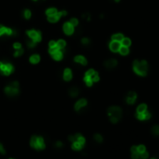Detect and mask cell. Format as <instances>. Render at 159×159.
I'll return each instance as SVG.
<instances>
[{"instance_id": "1", "label": "cell", "mask_w": 159, "mask_h": 159, "mask_svg": "<svg viewBox=\"0 0 159 159\" xmlns=\"http://www.w3.org/2000/svg\"><path fill=\"white\" fill-rule=\"evenodd\" d=\"M133 70L138 76H146L148 72V63L147 61L136 60L133 63Z\"/></svg>"}, {"instance_id": "2", "label": "cell", "mask_w": 159, "mask_h": 159, "mask_svg": "<svg viewBox=\"0 0 159 159\" xmlns=\"http://www.w3.org/2000/svg\"><path fill=\"white\" fill-rule=\"evenodd\" d=\"M108 115L110 117L111 123L116 124V123L121 119L122 117V110L121 108L117 106H112L108 109Z\"/></svg>"}, {"instance_id": "3", "label": "cell", "mask_w": 159, "mask_h": 159, "mask_svg": "<svg viewBox=\"0 0 159 159\" xmlns=\"http://www.w3.org/2000/svg\"><path fill=\"white\" fill-rule=\"evenodd\" d=\"M30 146L36 150H43L46 147L44 138L40 136H33L30 140Z\"/></svg>"}, {"instance_id": "4", "label": "cell", "mask_w": 159, "mask_h": 159, "mask_svg": "<svg viewBox=\"0 0 159 159\" xmlns=\"http://www.w3.org/2000/svg\"><path fill=\"white\" fill-rule=\"evenodd\" d=\"M5 93L9 96H14L19 94V83L17 81H13L9 86L5 88Z\"/></svg>"}, {"instance_id": "5", "label": "cell", "mask_w": 159, "mask_h": 159, "mask_svg": "<svg viewBox=\"0 0 159 159\" xmlns=\"http://www.w3.org/2000/svg\"><path fill=\"white\" fill-rule=\"evenodd\" d=\"M14 70V68L11 64H4L0 61V71L5 75V76H9L11 75Z\"/></svg>"}, {"instance_id": "6", "label": "cell", "mask_w": 159, "mask_h": 159, "mask_svg": "<svg viewBox=\"0 0 159 159\" xmlns=\"http://www.w3.org/2000/svg\"><path fill=\"white\" fill-rule=\"evenodd\" d=\"M28 38L30 39H32L33 41H35L36 43L39 42L40 40H41V34H40V32L37 31V30H28V31L26 32Z\"/></svg>"}, {"instance_id": "7", "label": "cell", "mask_w": 159, "mask_h": 159, "mask_svg": "<svg viewBox=\"0 0 159 159\" xmlns=\"http://www.w3.org/2000/svg\"><path fill=\"white\" fill-rule=\"evenodd\" d=\"M68 140L71 141V142H73V141H78L80 143H81L83 145H85V138L80 134V133H77V134L75 135H71L68 137Z\"/></svg>"}, {"instance_id": "8", "label": "cell", "mask_w": 159, "mask_h": 159, "mask_svg": "<svg viewBox=\"0 0 159 159\" xmlns=\"http://www.w3.org/2000/svg\"><path fill=\"white\" fill-rule=\"evenodd\" d=\"M84 77H87V78H89L90 80H92V81H93V83H96V81H99L98 73L96 72L94 69H90V70L87 71V72L85 73Z\"/></svg>"}, {"instance_id": "9", "label": "cell", "mask_w": 159, "mask_h": 159, "mask_svg": "<svg viewBox=\"0 0 159 159\" xmlns=\"http://www.w3.org/2000/svg\"><path fill=\"white\" fill-rule=\"evenodd\" d=\"M3 35L13 36V35H16V31H14V30H12L11 28L5 27L3 25H0V37Z\"/></svg>"}, {"instance_id": "10", "label": "cell", "mask_w": 159, "mask_h": 159, "mask_svg": "<svg viewBox=\"0 0 159 159\" xmlns=\"http://www.w3.org/2000/svg\"><path fill=\"white\" fill-rule=\"evenodd\" d=\"M126 103L127 104H129V105H132V104H134L135 103V101L137 100V94L135 93V92H129V93L127 94L126 96Z\"/></svg>"}, {"instance_id": "11", "label": "cell", "mask_w": 159, "mask_h": 159, "mask_svg": "<svg viewBox=\"0 0 159 159\" xmlns=\"http://www.w3.org/2000/svg\"><path fill=\"white\" fill-rule=\"evenodd\" d=\"M63 30H64V32H65L66 35H71V34H73V32H74V26L69 22L66 23L63 25Z\"/></svg>"}, {"instance_id": "12", "label": "cell", "mask_w": 159, "mask_h": 159, "mask_svg": "<svg viewBox=\"0 0 159 159\" xmlns=\"http://www.w3.org/2000/svg\"><path fill=\"white\" fill-rule=\"evenodd\" d=\"M152 114L149 112L148 111H146L145 112H143V113H137L136 112V117L137 119H138L140 121H145V120H149L151 118Z\"/></svg>"}, {"instance_id": "13", "label": "cell", "mask_w": 159, "mask_h": 159, "mask_svg": "<svg viewBox=\"0 0 159 159\" xmlns=\"http://www.w3.org/2000/svg\"><path fill=\"white\" fill-rule=\"evenodd\" d=\"M87 105V100L84 99V98H81L80 100H78L76 102V104H75V110L78 111H80L81 109H83V108H84L85 106Z\"/></svg>"}, {"instance_id": "14", "label": "cell", "mask_w": 159, "mask_h": 159, "mask_svg": "<svg viewBox=\"0 0 159 159\" xmlns=\"http://www.w3.org/2000/svg\"><path fill=\"white\" fill-rule=\"evenodd\" d=\"M104 66H105V68L108 69H112L117 66V61L115 59H109L104 63Z\"/></svg>"}, {"instance_id": "15", "label": "cell", "mask_w": 159, "mask_h": 159, "mask_svg": "<svg viewBox=\"0 0 159 159\" xmlns=\"http://www.w3.org/2000/svg\"><path fill=\"white\" fill-rule=\"evenodd\" d=\"M120 47H121V42L112 40V41L110 43V49H111V52H113V53H117L118 51H119Z\"/></svg>"}, {"instance_id": "16", "label": "cell", "mask_w": 159, "mask_h": 159, "mask_svg": "<svg viewBox=\"0 0 159 159\" xmlns=\"http://www.w3.org/2000/svg\"><path fill=\"white\" fill-rule=\"evenodd\" d=\"M74 60H75L76 63H79V64L83 65V66L87 65V60H86L85 57H83V55H77L76 57L74 58Z\"/></svg>"}, {"instance_id": "17", "label": "cell", "mask_w": 159, "mask_h": 159, "mask_svg": "<svg viewBox=\"0 0 159 159\" xmlns=\"http://www.w3.org/2000/svg\"><path fill=\"white\" fill-rule=\"evenodd\" d=\"M60 17H61V13L57 12L54 15H51V16H48V21L50 23H56L60 19Z\"/></svg>"}, {"instance_id": "18", "label": "cell", "mask_w": 159, "mask_h": 159, "mask_svg": "<svg viewBox=\"0 0 159 159\" xmlns=\"http://www.w3.org/2000/svg\"><path fill=\"white\" fill-rule=\"evenodd\" d=\"M71 79H72V72H71V70L69 68H66L64 71V80L68 81Z\"/></svg>"}, {"instance_id": "19", "label": "cell", "mask_w": 159, "mask_h": 159, "mask_svg": "<svg viewBox=\"0 0 159 159\" xmlns=\"http://www.w3.org/2000/svg\"><path fill=\"white\" fill-rule=\"evenodd\" d=\"M84 145H83L81 143L78 142V141H73L72 144H71V148H72V150L74 151H81V149L83 148Z\"/></svg>"}, {"instance_id": "20", "label": "cell", "mask_w": 159, "mask_h": 159, "mask_svg": "<svg viewBox=\"0 0 159 159\" xmlns=\"http://www.w3.org/2000/svg\"><path fill=\"white\" fill-rule=\"evenodd\" d=\"M52 56L53 57V59L56 60V61L62 60V58H63V53L61 52V50H58V51H56L54 53H53Z\"/></svg>"}, {"instance_id": "21", "label": "cell", "mask_w": 159, "mask_h": 159, "mask_svg": "<svg viewBox=\"0 0 159 159\" xmlns=\"http://www.w3.org/2000/svg\"><path fill=\"white\" fill-rule=\"evenodd\" d=\"M124 35L123 34H120V33H118V34H114L113 36L111 37V39L112 40H114V41H118V42H121L123 39H124Z\"/></svg>"}, {"instance_id": "22", "label": "cell", "mask_w": 159, "mask_h": 159, "mask_svg": "<svg viewBox=\"0 0 159 159\" xmlns=\"http://www.w3.org/2000/svg\"><path fill=\"white\" fill-rule=\"evenodd\" d=\"M147 111V105L146 104H140L137 108V113H143Z\"/></svg>"}, {"instance_id": "23", "label": "cell", "mask_w": 159, "mask_h": 159, "mask_svg": "<svg viewBox=\"0 0 159 159\" xmlns=\"http://www.w3.org/2000/svg\"><path fill=\"white\" fill-rule=\"evenodd\" d=\"M68 93H69L70 96L75 97V96H77L79 95L80 91H79L78 88H77V87H72V88H70V90L68 91Z\"/></svg>"}, {"instance_id": "24", "label": "cell", "mask_w": 159, "mask_h": 159, "mask_svg": "<svg viewBox=\"0 0 159 159\" xmlns=\"http://www.w3.org/2000/svg\"><path fill=\"white\" fill-rule=\"evenodd\" d=\"M122 55H127L128 53H129V49H128V47H125V46H123L121 45V47L119 49V51H118Z\"/></svg>"}, {"instance_id": "25", "label": "cell", "mask_w": 159, "mask_h": 159, "mask_svg": "<svg viewBox=\"0 0 159 159\" xmlns=\"http://www.w3.org/2000/svg\"><path fill=\"white\" fill-rule=\"evenodd\" d=\"M40 61V57L38 54H33L31 57H30V62L32 64H38Z\"/></svg>"}, {"instance_id": "26", "label": "cell", "mask_w": 159, "mask_h": 159, "mask_svg": "<svg viewBox=\"0 0 159 159\" xmlns=\"http://www.w3.org/2000/svg\"><path fill=\"white\" fill-rule=\"evenodd\" d=\"M121 45L125 46V47H129V46L131 45V40H130V39H128V38H124V39H123L122 41H121Z\"/></svg>"}, {"instance_id": "27", "label": "cell", "mask_w": 159, "mask_h": 159, "mask_svg": "<svg viewBox=\"0 0 159 159\" xmlns=\"http://www.w3.org/2000/svg\"><path fill=\"white\" fill-rule=\"evenodd\" d=\"M151 131H152V134H153V136H159V125H153V126L152 127Z\"/></svg>"}, {"instance_id": "28", "label": "cell", "mask_w": 159, "mask_h": 159, "mask_svg": "<svg viewBox=\"0 0 159 159\" xmlns=\"http://www.w3.org/2000/svg\"><path fill=\"white\" fill-rule=\"evenodd\" d=\"M58 11H56V9H54V8H50V9H48L47 11H46V14H47V16H51V15H54V14H56Z\"/></svg>"}, {"instance_id": "29", "label": "cell", "mask_w": 159, "mask_h": 159, "mask_svg": "<svg viewBox=\"0 0 159 159\" xmlns=\"http://www.w3.org/2000/svg\"><path fill=\"white\" fill-rule=\"evenodd\" d=\"M56 46L61 50V49H64L66 47V41L63 39H59L57 42H56Z\"/></svg>"}, {"instance_id": "30", "label": "cell", "mask_w": 159, "mask_h": 159, "mask_svg": "<svg viewBox=\"0 0 159 159\" xmlns=\"http://www.w3.org/2000/svg\"><path fill=\"white\" fill-rule=\"evenodd\" d=\"M137 150H138V153H144L145 151H146V147L143 145V144H140V145H138V146H137Z\"/></svg>"}, {"instance_id": "31", "label": "cell", "mask_w": 159, "mask_h": 159, "mask_svg": "<svg viewBox=\"0 0 159 159\" xmlns=\"http://www.w3.org/2000/svg\"><path fill=\"white\" fill-rule=\"evenodd\" d=\"M94 138H95V140H96V142H98V143L103 141V137H102L100 134H96V135L94 136Z\"/></svg>"}, {"instance_id": "32", "label": "cell", "mask_w": 159, "mask_h": 159, "mask_svg": "<svg viewBox=\"0 0 159 159\" xmlns=\"http://www.w3.org/2000/svg\"><path fill=\"white\" fill-rule=\"evenodd\" d=\"M23 53H24V50H23V48H21V49H17L16 51H15V53H14V56H15V57H19V56H21Z\"/></svg>"}, {"instance_id": "33", "label": "cell", "mask_w": 159, "mask_h": 159, "mask_svg": "<svg viewBox=\"0 0 159 159\" xmlns=\"http://www.w3.org/2000/svg\"><path fill=\"white\" fill-rule=\"evenodd\" d=\"M31 11H29V9H25V11H24V16L25 19H30L31 18Z\"/></svg>"}, {"instance_id": "34", "label": "cell", "mask_w": 159, "mask_h": 159, "mask_svg": "<svg viewBox=\"0 0 159 159\" xmlns=\"http://www.w3.org/2000/svg\"><path fill=\"white\" fill-rule=\"evenodd\" d=\"M26 43H27V46H28L29 48H34L35 46H36V44H37L35 41H33V40H32V39H30L27 40Z\"/></svg>"}, {"instance_id": "35", "label": "cell", "mask_w": 159, "mask_h": 159, "mask_svg": "<svg viewBox=\"0 0 159 159\" xmlns=\"http://www.w3.org/2000/svg\"><path fill=\"white\" fill-rule=\"evenodd\" d=\"M69 23L73 25V26H77L78 25V24H79V21H78V19H76V18H72L69 21Z\"/></svg>"}, {"instance_id": "36", "label": "cell", "mask_w": 159, "mask_h": 159, "mask_svg": "<svg viewBox=\"0 0 159 159\" xmlns=\"http://www.w3.org/2000/svg\"><path fill=\"white\" fill-rule=\"evenodd\" d=\"M149 157V153L147 151H145L144 153H142L140 155V159H147Z\"/></svg>"}, {"instance_id": "37", "label": "cell", "mask_w": 159, "mask_h": 159, "mask_svg": "<svg viewBox=\"0 0 159 159\" xmlns=\"http://www.w3.org/2000/svg\"><path fill=\"white\" fill-rule=\"evenodd\" d=\"M131 157L132 159H140V153H138V152L137 153H131Z\"/></svg>"}, {"instance_id": "38", "label": "cell", "mask_w": 159, "mask_h": 159, "mask_svg": "<svg viewBox=\"0 0 159 159\" xmlns=\"http://www.w3.org/2000/svg\"><path fill=\"white\" fill-rule=\"evenodd\" d=\"M81 43L84 44V45H88L90 43V40H89V39H87V38H83V39H81Z\"/></svg>"}, {"instance_id": "39", "label": "cell", "mask_w": 159, "mask_h": 159, "mask_svg": "<svg viewBox=\"0 0 159 159\" xmlns=\"http://www.w3.org/2000/svg\"><path fill=\"white\" fill-rule=\"evenodd\" d=\"M13 47H14V49H21L22 48V45H21V43H19V42H17V43H14L13 44Z\"/></svg>"}, {"instance_id": "40", "label": "cell", "mask_w": 159, "mask_h": 159, "mask_svg": "<svg viewBox=\"0 0 159 159\" xmlns=\"http://www.w3.org/2000/svg\"><path fill=\"white\" fill-rule=\"evenodd\" d=\"M0 153H2V155H5V153H6V151H5L2 143H0Z\"/></svg>"}, {"instance_id": "41", "label": "cell", "mask_w": 159, "mask_h": 159, "mask_svg": "<svg viewBox=\"0 0 159 159\" xmlns=\"http://www.w3.org/2000/svg\"><path fill=\"white\" fill-rule=\"evenodd\" d=\"M55 146L57 147V148H61V147L63 146V143L61 142V141H57V142L55 143Z\"/></svg>"}, {"instance_id": "42", "label": "cell", "mask_w": 159, "mask_h": 159, "mask_svg": "<svg viewBox=\"0 0 159 159\" xmlns=\"http://www.w3.org/2000/svg\"><path fill=\"white\" fill-rule=\"evenodd\" d=\"M49 46H50V47H54V46H56V42L53 41V40H52V41H50Z\"/></svg>"}, {"instance_id": "43", "label": "cell", "mask_w": 159, "mask_h": 159, "mask_svg": "<svg viewBox=\"0 0 159 159\" xmlns=\"http://www.w3.org/2000/svg\"><path fill=\"white\" fill-rule=\"evenodd\" d=\"M138 150H137V146H132L131 147V153H137Z\"/></svg>"}, {"instance_id": "44", "label": "cell", "mask_w": 159, "mask_h": 159, "mask_svg": "<svg viewBox=\"0 0 159 159\" xmlns=\"http://www.w3.org/2000/svg\"><path fill=\"white\" fill-rule=\"evenodd\" d=\"M151 159H158L157 157H153V158H151Z\"/></svg>"}, {"instance_id": "45", "label": "cell", "mask_w": 159, "mask_h": 159, "mask_svg": "<svg viewBox=\"0 0 159 159\" xmlns=\"http://www.w3.org/2000/svg\"><path fill=\"white\" fill-rule=\"evenodd\" d=\"M115 1H116V2H119V1H120V0H115Z\"/></svg>"}, {"instance_id": "46", "label": "cell", "mask_w": 159, "mask_h": 159, "mask_svg": "<svg viewBox=\"0 0 159 159\" xmlns=\"http://www.w3.org/2000/svg\"><path fill=\"white\" fill-rule=\"evenodd\" d=\"M9 159H14V158H9Z\"/></svg>"}, {"instance_id": "47", "label": "cell", "mask_w": 159, "mask_h": 159, "mask_svg": "<svg viewBox=\"0 0 159 159\" xmlns=\"http://www.w3.org/2000/svg\"><path fill=\"white\" fill-rule=\"evenodd\" d=\"M34 1H36V0H34Z\"/></svg>"}]
</instances>
